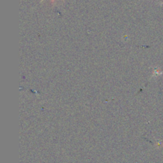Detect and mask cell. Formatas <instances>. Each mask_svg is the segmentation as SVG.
I'll return each instance as SVG.
<instances>
[{"label": "cell", "instance_id": "1", "mask_svg": "<svg viewBox=\"0 0 163 163\" xmlns=\"http://www.w3.org/2000/svg\"><path fill=\"white\" fill-rule=\"evenodd\" d=\"M42 1H44V0H41V2H42ZM55 1H56V0H51V2H52V3H54ZM62 1H64V0H62Z\"/></svg>", "mask_w": 163, "mask_h": 163}]
</instances>
